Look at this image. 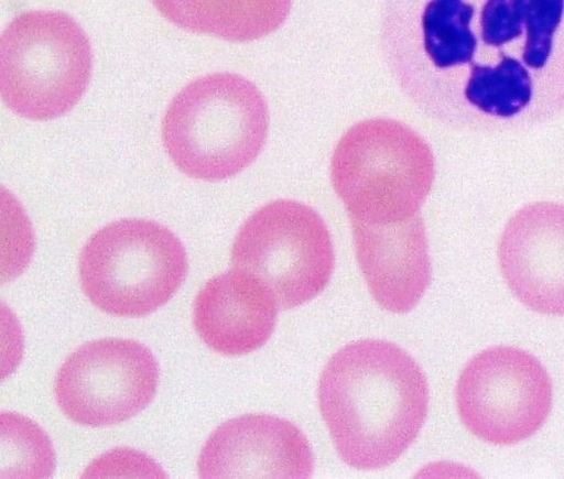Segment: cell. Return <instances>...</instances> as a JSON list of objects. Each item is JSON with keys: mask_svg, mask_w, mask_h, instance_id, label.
I'll return each mask as SVG.
<instances>
[{"mask_svg": "<svg viewBox=\"0 0 564 479\" xmlns=\"http://www.w3.org/2000/svg\"><path fill=\"white\" fill-rule=\"evenodd\" d=\"M279 305L258 277L232 269L213 277L197 294L194 326L204 344L225 356L264 346L275 330Z\"/></svg>", "mask_w": 564, "mask_h": 479, "instance_id": "cell-13", "label": "cell"}, {"mask_svg": "<svg viewBox=\"0 0 564 479\" xmlns=\"http://www.w3.org/2000/svg\"><path fill=\"white\" fill-rule=\"evenodd\" d=\"M54 454L48 437L32 421L2 417V478L51 477Z\"/></svg>", "mask_w": 564, "mask_h": 479, "instance_id": "cell-15", "label": "cell"}, {"mask_svg": "<svg viewBox=\"0 0 564 479\" xmlns=\"http://www.w3.org/2000/svg\"><path fill=\"white\" fill-rule=\"evenodd\" d=\"M231 264L262 281L279 308L291 309L312 302L330 283L335 249L330 231L313 208L276 200L242 225Z\"/></svg>", "mask_w": 564, "mask_h": 479, "instance_id": "cell-7", "label": "cell"}, {"mask_svg": "<svg viewBox=\"0 0 564 479\" xmlns=\"http://www.w3.org/2000/svg\"><path fill=\"white\" fill-rule=\"evenodd\" d=\"M269 120L256 84L238 74L215 73L192 81L173 99L163 120V143L185 175L227 181L256 162Z\"/></svg>", "mask_w": 564, "mask_h": 479, "instance_id": "cell-3", "label": "cell"}, {"mask_svg": "<svg viewBox=\"0 0 564 479\" xmlns=\"http://www.w3.org/2000/svg\"><path fill=\"white\" fill-rule=\"evenodd\" d=\"M159 368L133 340L106 338L79 347L55 379V399L75 424L107 427L133 418L155 396Z\"/></svg>", "mask_w": 564, "mask_h": 479, "instance_id": "cell-9", "label": "cell"}, {"mask_svg": "<svg viewBox=\"0 0 564 479\" xmlns=\"http://www.w3.org/2000/svg\"><path fill=\"white\" fill-rule=\"evenodd\" d=\"M84 294L102 313L144 317L164 306L183 285V242L152 220L126 219L100 229L79 259Z\"/></svg>", "mask_w": 564, "mask_h": 479, "instance_id": "cell-5", "label": "cell"}, {"mask_svg": "<svg viewBox=\"0 0 564 479\" xmlns=\"http://www.w3.org/2000/svg\"><path fill=\"white\" fill-rule=\"evenodd\" d=\"M197 469L202 478H310L314 454L306 436L291 422L246 415L213 432Z\"/></svg>", "mask_w": 564, "mask_h": 479, "instance_id": "cell-10", "label": "cell"}, {"mask_svg": "<svg viewBox=\"0 0 564 479\" xmlns=\"http://www.w3.org/2000/svg\"><path fill=\"white\" fill-rule=\"evenodd\" d=\"M318 402L344 462L375 471L397 462L425 425L426 375L394 344L354 342L326 364Z\"/></svg>", "mask_w": 564, "mask_h": 479, "instance_id": "cell-2", "label": "cell"}, {"mask_svg": "<svg viewBox=\"0 0 564 479\" xmlns=\"http://www.w3.org/2000/svg\"><path fill=\"white\" fill-rule=\"evenodd\" d=\"M553 399L543 364L514 347L478 353L460 373L456 400L465 426L479 439L512 446L532 437L546 422Z\"/></svg>", "mask_w": 564, "mask_h": 479, "instance_id": "cell-8", "label": "cell"}, {"mask_svg": "<svg viewBox=\"0 0 564 479\" xmlns=\"http://www.w3.org/2000/svg\"><path fill=\"white\" fill-rule=\"evenodd\" d=\"M423 50L460 97L516 129L564 110V0H427Z\"/></svg>", "mask_w": 564, "mask_h": 479, "instance_id": "cell-1", "label": "cell"}, {"mask_svg": "<svg viewBox=\"0 0 564 479\" xmlns=\"http://www.w3.org/2000/svg\"><path fill=\"white\" fill-rule=\"evenodd\" d=\"M351 225L357 261L376 303L390 313H410L431 283L426 230L421 216L390 225Z\"/></svg>", "mask_w": 564, "mask_h": 479, "instance_id": "cell-12", "label": "cell"}, {"mask_svg": "<svg viewBox=\"0 0 564 479\" xmlns=\"http://www.w3.org/2000/svg\"><path fill=\"white\" fill-rule=\"evenodd\" d=\"M498 259L507 284L524 306L564 316V205L524 206L506 225Z\"/></svg>", "mask_w": 564, "mask_h": 479, "instance_id": "cell-11", "label": "cell"}, {"mask_svg": "<svg viewBox=\"0 0 564 479\" xmlns=\"http://www.w3.org/2000/svg\"><path fill=\"white\" fill-rule=\"evenodd\" d=\"M91 68L88 35L63 12L23 13L2 34V98L25 119L67 115L86 92Z\"/></svg>", "mask_w": 564, "mask_h": 479, "instance_id": "cell-6", "label": "cell"}, {"mask_svg": "<svg viewBox=\"0 0 564 479\" xmlns=\"http://www.w3.org/2000/svg\"><path fill=\"white\" fill-rule=\"evenodd\" d=\"M332 181L350 221H408L420 215L434 185L435 157L425 140L405 124L365 120L338 142Z\"/></svg>", "mask_w": 564, "mask_h": 479, "instance_id": "cell-4", "label": "cell"}, {"mask_svg": "<svg viewBox=\"0 0 564 479\" xmlns=\"http://www.w3.org/2000/svg\"><path fill=\"white\" fill-rule=\"evenodd\" d=\"M169 22L229 42H252L285 23L293 0H152Z\"/></svg>", "mask_w": 564, "mask_h": 479, "instance_id": "cell-14", "label": "cell"}]
</instances>
